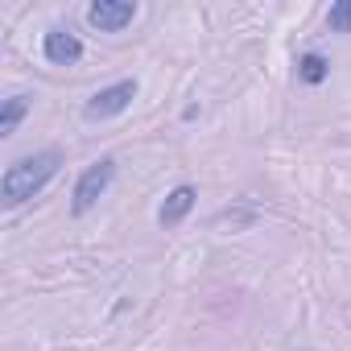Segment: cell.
Masks as SVG:
<instances>
[{"mask_svg": "<svg viewBox=\"0 0 351 351\" xmlns=\"http://www.w3.org/2000/svg\"><path fill=\"white\" fill-rule=\"evenodd\" d=\"M58 165H62V153L58 149H42V153L17 157L5 169V178H0V199H5V207H21L34 195H42L46 182L58 173Z\"/></svg>", "mask_w": 351, "mask_h": 351, "instance_id": "obj_1", "label": "cell"}, {"mask_svg": "<svg viewBox=\"0 0 351 351\" xmlns=\"http://www.w3.org/2000/svg\"><path fill=\"white\" fill-rule=\"evenodd\" d=\"M112 178H116V157H99L95 165H87L83 173H79V182H75V203H71V211L75 215H87L104 195H108V186H112Z\"/></svg>", "mask_w": 351, "mask_h": 351, "instance_id": "obj_2", "label": "cell"}, {"mask_svg": "<svg viewBox=\"0 0 351 351\" xmlns=\"http://www.w3.org/2000/svg\"><path fill=\"white\" fill-rule=\"evenodd\" d=\"M132 95H136V83H132V79H120V83L104 87V91H95V95L87 99L83 116H87V120H112V116H120V112L132 104Z\"/></svg>", "mask_w": 351, "mask_h": 351, "instance_id": "obj_3", "label": "cell"}, {"mask_svg": "<svg viewBox=\"0 0 351 351\" xmlns=\"http://www.w3.org/2000/svg\"><path fill=\"white\" fill-rule=\"evenodd\" d=\"M132 17H136L132 0H95V5L87 9V21L99 34H120L124 25H132Z\"/></svg>", "mask_w": 351, "mask_h": 351, "instance_id": "obj_4", "label": "cell"}, {"mask_svg": "<svg viewBox=\"0 0 351 351\" xmlns=\"http://www.w3.org/2000/svg\"><path fill=\"white\" fill-rule=\"evenodd\" d=\"M42 54H46V62H54V66H75V62L83 58V42H79L71 29L54 25V29L42 38Z\"/></svg>", "mask_w": 351, "mask_h": 351, "instance_id": "obj_5", "label": "cell"}, {"mask_svg": "<svg viewBox=\"0 0 351 351\" xmlns=\"http://www.w3.org/2000/svg\"><path fill=\"white\" fill-rule=\"evenodd\" d=\"M191 207H195V186H178V191H169V199H165V203H161V211H157L161 228H178V223L191 215Z\"/></svg>", "mask_w": 351, "mask_h": 351, "instance_id": "obj_6", "label": "cell"}, {"mask_svg": "<svg viewBox=\"0 0 351 351\" xmlns=\"http://www.w3.org/2000/svg\"><path fill=\"white\" fill-rule=\"evenodd\" d=\"M29 108H34L29 95H9V99H5V112H0V136H13Z\"/></svg>", "mask_w": 351, "mask_h": 351, "instance_id": "obj_7", "label": "cell"}, {"mask_svg": "<svg viewBox=\"0 0 351 351\" xmlns=\"http://www.w3.org/2000/svg\"><path fill=\"white\" fill-rule=\"evenodd\" d=\"M298 75H302L306 83H322V79H326V58H322V54H306V58L298 62Z\"/></svg>", "mask_w": 351, "mask_h": 351, "instance_id": "obj_8", "label": "cell"}, {"mask_svg": "<svg viewBox=\"0 0 351 351\" xmlns=\"http://www.w3.org/2000/svg\"><path fill=\"white\" fill-rule=\"evenodd\" d=\"M326 25H330L335 34H347V29H351V0H339V5H330Z\"/></svg>", "mask_w": 351, "mask_h": 351, "instance_id": "obj_9", "label": "cell"}]
</instances>
